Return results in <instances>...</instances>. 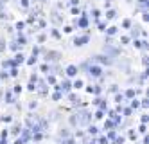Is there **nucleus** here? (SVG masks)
<instances>
[{
	"mask_svg": "<svg viewBox=\"0 0 149 144\" xmlns=\"http://www.w3.org/2000/svg\"><path fill=\"white\" fill-rule=\"evenodd\" d=\"M23 61V54H16L14 56V63H22Z\"/></svg>",
	"mask_w": 149,
	"mask_h": 144,
	"instance_id": "nucleus-15",
	"label": "nucleus"
},
{
	"mask_svg": "<svg viewBox=\"0 0 149 144\" xmlns=\"http://www.w3.org/2000/svg\"><path fill=\"white\" fill-rule=\"evenodd\" d=\"M56 144H65V139H59V137H58V139H56Z\"/></svg>",
	"mask_w": 149,
	"mask_h": 144,
	"instance_id": "nucleus-43",
	"label": "nucleus"
},
{
	"mask_svg": "<svg viewBox=\"0 0 149 144\" xmlns=\"http://www.w3.org/2000/svg\"><path fill=\"white\" fill-rule=\"evenodd\" d=\"M147 121H149V117H147V115H142V124H146Z\"/></svg>",
	"mask_w": 149,
	"mask_h": 144,
	"instance_id": "nucleus-40",
	"label": "nucleus"
},
{
	"mask_svg": "<svg viewBox=\"0 0 149 144\" xmlns=\"http://www.w3.org/2000/svg\"><path fill=\"white\" fill-rule=\"evenodd\" d=\"M68 137H70L68 130H67V128H61L59 130V139H68Z\"/></svg>",
	"mask_w": 149,
	"mask_h": 144,
	"instance_id": "nucleus-7",
	"label": "nucleus"
},
{
	"mask_svg": "<svg viewBox=\"0 0 149 144\" xmlns=\"http://www.w3.org/2000/svg\"><path fill=\"white\" fill-rule=\"evenodd\" d=\"M23 25H25L23 22H18V23H16V29H18V32H22V29H23Z\"/></svg>",
	"mask_w": 149,
	"mask_h": 144,
	"instance_id": "nucleus-27",
	"label": "nucleus"
},
{
	"mask_svg": "<svg viewBox=\"0 0 149 144\" xmlns=\"http://www.w3.org/2000/svg\"><path fill=\"white\" fill-rule=\"evenodd\" d=\"M115 137H117V132H115V130H111V132L108 133V137H106V139H108V141H115Z\"/></svg>",
	"mask_w": 149,
	"mask_h": 144,
	"instance_id": "nucleus-13",
	"label": "nucleus"
},
{
	"mask_svg": "<svg viewBox=\"0 0 149 144\" xmlns=\"http://www.w3.org/2000/svg\"><path fill=\"white\" fill-rule=\"evenodd\" d=\"M70 4H72V6H76V4H79V0H70Z\"/></svg>",
	"mask_w": 149,
	"mask_h": 144,
	"instance_id": "nucleus-48",
	"label": "nucleus"
},
{
	"mask_svg": "<svg viewBox=\"0 0 149 144\" xmlns=\"http://www.w3.org/2000/svg\"><path fill=\"white\" fill-rule=\"evenodd\" d=\"M14 144H25V142H23L22 139H16V141H14Z\"/></svg>",
	"mask_w": 149,
	"mask_h": 144,
	"instance_id": "nucleus-47",
	"label": "nucleus"
},
{
	"mask_svg": "<svg viewBox=\"0 0 149 144\" xmlns=\"http://www.w3.org/2000/svg\"><path fill=\"white\" fill-rule=\"evenodd\" d=\"M27 88H29L31 92H34V90H36L38 87H36V83H29V87H27Z\"/></svg>",
	"mask_w": 149,
	"mask_h": 144,
	"instance_id": "nucleus-24",
	"label": "nucleus"
},
{
	"mask_svg": "<svg viewBox=\"0 0 149 144\" xmlns=\"http://www.w3.org/2000/svg\"><path fill=\"white\" fill-rule=\"evenodd\" d=\"M115 144H124V137H115Z\"/></svg>",
	"mask_w": 149,
	"mask_h": 144,
	"instance_id": "nucleus-28",
	"label": "nucleus"
},
{
	"mask_svg": "<svg viewBox=\"0 0 149 144\" xmlns=\"http://www.w3.org/2000/svg\"><path fill=\"white\" fill-rule=\"evenodd\" d=\"M20 139L23 141V142H27V141L31 139V133H29V130H22V137H20Z\"/></svg>",
	"mask_w": 149,
	"mask_h": 144,
	"instance_id": "nucleus-6",
	"label": "nucleus"
},
{
	"mask_svg": "<svg viewBox=\"0 0 149 144\" xmlns=\"http://www.w3.org/2000/svg\"><path fill=\"white\" fill-rule=\"evenodd\" d=\"M34 63H36V56H32V58L29 60V65H34Z\"/></svg>",
	"mask_w": 149,
	"mask_h": 144,
	"instance_id": "nucleus-41",
	"label": "nucleus"
},
{
	"mask_svg": "<svg viewBox=\"0 0 149 144\" xmlns=\"http://www.w3.org/2000/svg\"><path fill=\"white\" fill-rule=\"evenodd\" d=\"M45 60H47V61H58V60H59V54H58V52H47V54H45Z\"/></svg>",
	"mask_w": 149,
	"mask_h": 144,
	"instance_id": "nucleus-3",
	"label": "nucleus"
},
{
	"mask_svg": "<svg viewBox=\"0 0 149 144\" xmlns=\"http://www.w3.org/2000/svg\"><path fill=\"white\" fill-rule=\"evenodd\" d=\"M0 99H2V94H0Z\"/></svg>",
	"mask_w": 149,
	"mask_h": 144,
	"instance_id": "nucleus-49",
	"label": "nucleus"
},
{
	"mask_svg": "<svg viewBox=\"0 0 149 144\" xmlns=\"http://www.w3.org/2000/svg\"><path fill=\"white\" fill-rule=\"evenodd\" d=\"M104 31H106L110 36H111V34H115V32H117V27H108V29H104Z\"/></svg>",
	"mask_w": 149,
	"mask_h": 144,
	"instance_id": "nucleus-16",
	"label": "nucleus"
},
{
	"mask_svg": "<svg viewBox=\"0 0 149 144\" xmlns=\"http://www.w3.org/2000/svg\"><path fill=\"white\" fill-rule=\"evenodd\" d=\"M74 87H76V88H81V87H83V81H81V79H77V81L74 83Z\"/></svg>",
	"mask_w": 149,
	"mask_h": 144,
	"instance_id": "nucleus-31",
	"label": "nucleus"
},
{
	"mask_svg": "<svg viewBox=\"0 0 149 144\" xmlns=\"http://www.w3.org/2000/svg\"><path fill=\"white\" fill-rule=\"evenodd\" d=\"M79 25H81V27H86V25H88V20H86V18L83 16V18L79 20Z\"/></svg>",
	"mask_w": 149,
	"mask_h": 144,
	"instance_id": "nucleus-19",
	"label": "nucleus"
},
{
	"mask_svg": "<svg viewBox=\"0 0 149 144\" xmlns=\"http://www.w3.org/2000/svg\"><path fill=\"white\" fill-rule=\"evenodd\" d=\"M117 90H119V88H117V85H113V87H111V88H110V92H113V94L117 92Z\"/></svg>",
	"mask_w": 149,
	"mask_h": 144,
	"instance_id": "nucleus-44",
	"label": "nucleus"
},
{
	"mask_svg": "<svg viewBox=\"0 0 149 144\" xmlns=\"http://www.w3.org/2000/svg\"><path fill=\"white\" fill-rule=\"evenodd\" d=\"M4 97H6V103H14V99H13V92H11V90H7Z\"/></svg>",
	"mask_w": 149,
	"mask_h": 144,
	"instance_id": "nucleus-11",
	"label": "nucleus"
},
{
	"mask_svg": "<svg viewBox=\"0 0 149 144\" xmlns=\"http://www.w3.org/2000/svg\"><path fill=\"white\" fill-rule=\"evenodd\" d=\"M138 106H140V103L137 101V99H133V101H131V108H138Z\"/></svg>",
	"mask_w": 149,
	"mask_h": 144,
	"instance_id": "nucleus-26",
	"label": "nucleus"
},
{
	"mask_svg": "<svg viewBox=\"0 0 149 144\" xmlns=\"http://www.w3.org/2000/svg\"><path fill=\"white\" fill-rule=\"evenodd\" d=\"M110 128H115V123H111V121H106V123H104V130H110Z\"/></svg>",
	"mask_w": 149,
	"mask_h": 144,
	"instance_id": "nucleus-14",
	"label": "nucleus"
},
{
	"mask_svg": "<svg viewBox=\"0 0 149 144\" xmlns=\"http://www.w3.org/2000/svg\"><path fill=\"white\" fill-rule=\"evenodd\" d=\"M122 25H124V27H131V22H129V20H124V22H122Z\"/></svg>",
	"mask_w": 149,
	"mask_h": 144,
	"instance_id": "nucleus-36",
	"label": "nucleus"
},
{
	"mask_svg": "<svg viewBox=\"0 0 149 144\" xmlns=\"http://www.w3.org/2000/svg\"><path fill=\"white\" fill-rule=\"evenodd\" d=\"M18 43H20V45H25V36H23V34L18 36Z\"/></svg>",
	"mask_w": 149,
	"mask_h": 144,
	"instance_id": "nucleus-22",
	"label": "nucleus"
},
{
	"mask_svg": "<svg viewBox=\"0 0 149 144\" xmlns=\"http://www.w3.org/2000/svg\"><path fill=\"white\" fill-rule=\"evenodd\" d=\"M124 115H131V108H124Z\"/></svg>",
	"mask_w": 149,
	"mask_h": 144,
	"instance_id": "nucleus-42",
	"label": "nucleus"
},
{
	"mask_svg": "<svg viewBox=\"0 0 149 144\" xmlns=\"http://www.w3.org/2000/svg\"><path fill=\"white\" fill-rule=\"evenodd\" d=\"M59 90H63V92H68V90H70V83H68V81H63V83L59 85Z\"/></svg>",
	"mask_w": 149,
	"mask_h": 144,
	"instance_id": "nucleus-10",
	"label": "nucleus"
},
{
	"mask_svg": "<svg viewBox=\"0 0 149 144\" xmlns=\"http://www.w3.org/2000/svg\"><path fill=\"white\" fill-rule=\"evenodd\" d=\"M138 34H140V27H138V25H133V27H131V36H133V38H137Z\"/></svg>",
	"mask_w": 149,
	"mask_h": 144,
	"instance_id": "nucleus-8",
	"label": "nucleus"
},
{
	"mask_svg": "<svg viewBox=\"0 0 149 144\" xmlns=\"http://www.w3.org/2000/svg\"><path fill=\"white\" fill-rule=\"evenodd\" d=\"M70 124H72V126H77V121H76V115H74V113H72V115H70Z\"/></svg>",
	"mask_w": 149,
	"mask_h": 144,
	"instance_id": "nucleus-18",
	"label": "nucleus"
},
{
	"mask_svg": "<svg viewBox=\"0 0 149 144\" xmlns=\"http://www.w3.org/2000/svg\"><path fill=\"white\" fill-rule=\"evenodd\" d=\"M149 20V15H147V11H144V22H147Z\"/></svg>",
	"mask_w": 149,
	"mask_h": 144,
	"instance_id": "nucleus-46",
	"label": "nucleus"
},
{
	"mask_svg": "<svg viewBox=\"0 0 149 144\" xmlns=\"http://www.w3.org/2000/svg\"><path fill=\"white\" fill-rule=\"evenodd\" d=\"M85 144H97V141H95V139H92V141H90V139H88V141H86Z\"/></svg>",
	"mask_w": 149,
	"mask_h": 144,
	"instance_id": "nucleus-45",
	"label": "nucleus"
},
{
	"mask_svg": "<svg viewBox=\"0 0 149 144\" xmlns=\"http://www.w3.org/2000/svg\"><path fill=\"white\" fill-rule=\"evenodd\" d=\"M88 74L90 76H93V78H101L102 70H101L99 65H92V67H88Z\"/></svg>",
	"mask_w": 149,
	"mask_h": 144,
	"instance_id": "nucleus-1",
	"label": "nucleus"
},
{
	"mask_svg": "<svg viewBox=\"0 0 149 144\" xmlns=\"http://www.w3.org/2000/svg\"><path fill=\"white\" fill-rule=\"evenodd\" d=\"M95 119H102V110H97L95 112Z\"/></svg>",
	"mask_w": 149,
	"mask_h": 144,
	"instance_id": "nucleus-32",
	"label": "nucleus"
},
{
	"mask_svg": "<svg viewBox=\"0 0 149 144\" xmlns=\"http://www.w3.org/2000/svg\"><path fill=\"white\" fill-rule=\"evenodd\" d=\"M138 132H140V133H146V124H142V126H140Z\"/></svg>",
	"mask_w": 149,
	"mask_h": 144,
	"instance_id": "nucleus-38",
	"label": "nucleus"
},
{
	"mask_svg": "<svg viewBox=\"0 0 149 144\" xmlns=\"http://www.w3.org/2000/svg\"><path fill=\"white\" fill-rule=\"evenodd\" d=\"M115 16H117V13H115V11H113V9H110L108 13H106V18H108V20H113Z\"/></svg>",
	"mask_w": 149,
	"mask_h": 144,
	"instance_id": "nucleus-12",
	"label": "nucleus"
},
{
	"mask_svg": "<svg viewBox=\"0 0 149 144\" xmlns=\"http://www.w3.org/2000/svg\"><path fill=\"white\" fill-rule=\"evenodd\" d=\"M77 72H79V69H77L76 65H68V67H67V74H68L70 78H74V76H77Z\"/></svg>",
	"mask_w": 149,
	"mask_h": 144,
	"instance_id": "nucleus-4",
	"label": "nucleus"
},
{
	"mask_svg": "<svg viewBox=\"0 0 149 144\" xmlns=\"http://www.w3.org/2000/svg\"><path fill=\"white\" fill-rule=\"evenodd\" d=\"M120 41H122V43L126 45V43H128V41H129V38H128V36H122V38H120Z\"/></svg>",
	"mask_w": 149,
	"mask_h": 144,
	"instance_id": "nucleus-37",
	"label": "nucleus"
},
{
	"mask_svg": "<svg viewBox=\"0 0 149 144\" xmlns=\"http://www.w3.org/2000/svg\"><path fill=\"white\" fill-rule=\"evenodd\" d=\"M32 139H34V141H41V139H43V135H41L40 132H38V133H32Z\"/></svg>",
	"mask_w": 149,
	"mask_h": 144,
	"instance_id": "nucleus-20",
	"label": "nucleus"
},
{
	"mask_svg": "<svg viewBox=\"0 0 149 144\" xmlns=\"http://www.w3.org/2000/svg\"><path fill=\"white\" fill-rule=\"evenodd\" d=\"M115 101H117V103H122V101H124V95H122V94H117V95H115Z\"/></svg>",
	"mask_w": 149,
	"mask_h": 144,
	"instance_id": "nucleus-21",
	"label": "nucleus"
},
{
	"mask_svg": "<svg viewBox=\"0 0 149 144\" xmlns=\"http://www.w3.org/2000/svg\"><path fill=\"white\" fill-rule=\"evenodd\" d=\"M140 104H142L144 108H147V106H149V101H147V99H142V103H140Z\"/></svg>",
	"mask_w": 149,
	"mask_h": 144,
	"instance_id": "nucleus-34",
	"label": "nucleus"
},
{
	"mask_svg": "<svg viewBox=\"0 0 149 144\" xmlns=\"http://www.w3.org/2000/svg\"><path fill=\"white\" fill-rule=\"evenodd\" d=\"M97 132H99V128H97V126L88 124V133H90V135H97Z\"/></svg>",
	"mask_w": 149,
	"mask_h": 144,
	"instance_id": "nucleus-9",
	"label": "nucleus"
},
{
	"mask_svg": "<svg viewBox=\"0 0 149 144\" xmlns=\"http://www.w3.org/2000/svg\"><path fill=\"white\" fill-rule=\"evenodd\" d=\"M52 99H54V101H58V99H61V92H56L54 95H52Z\"/></svg>",
	"mask_w": 149,
	"mask_h": 144,
	"instance_id": "nucleus-30",
	"label": "nucleus"
},
{
	"mask_svg": "<svg viewBox=\"0 0 149 144\" xmlns=\"http://www.w3.org/2000/svg\"><path fill=\"white\" fill-rule=\"evenodd\" d=\"M2 121H4V123H11V115H4Z\"/></svg>",
	"mask_w": 149,
	"mask_h": 144,
	"instance_id": "nucleus-33",
	"label": "nucleus"
},
{
	"mask_svg": "<svg viewBox=\"0 0 149 144\" xmlns=\"http://www.w3.org/2000/svg\"><path fill=\"white\" fill-rule=\"evenodd\" d=\"M68 99L72 101V103H77V101H79V99H77V97H76L74 94H70V95H68Z\"/></svg>",
	"mask_w": 149,
	"mask_h": 144,
	"instance_id": "nucleus-29",
	"label": "nucleus"
},
{
	"mask_svg": "<svg viewBox=\"0 0 149 144\" xmlns=\"http://www.w3.org/2000/svg\"><path fill=\"white\" fill-rule=\"evenodd\" d=\"M95 58H97V61L104 63V65H111V63H113V58H110L106 54H101V56H95Z\"/></svg>",
	"mask_w": 149,
	"mask_h": 144,
	"instance_id": "nucleus-2",
	"label": "nucleus"
},
{
	"mask_svg": "<svg viewBox=\"0 0 149 144\" xmlns=\"http://www.w3.org/2000/svg\"><path fill=\"white\" fill-rule=\"evenodd\" d=\"M135 94H137V90H131V88H129L128 92H126V95H128V97H135Z\"/></svg>",
	"mask_w": 149,
	"mask_h": 144,
	"instance_id": "nucleus-23",
	"label": "nucleus"
},
{
	"mask_svg": "<svg viewBox=\"0 0 149 144\" xmlns=\"http://www.w3.org/2000/svg\"><path fill=\"white\" fill-rule=\"evenodd\" d=\"M92 13H93V16H95V18H99V15H101V13H99V9H93Z\"/></svg>",
	"mask_w": 149,
	"mask_h": 144,
	"instance_id": "nucleus-39",
	"label": "nucleus"
},
{
	"mask_svg": "<svg viewBox=\"0 0 149 144\" xmlns=\"http://www.w3.org/2000/svg\"><path fill=\"white\" fill-rule=\"evenodd\" d=\"M97 144H110V141L106 139V137H101V139H99V142H97Z\"/></svg>",
	"mask_w": 149,
	"mask_h": 144,
	"instance_id": "nucleus-25",
	"label": "nucleus"
},
{
	"mask_svg": "<svg viewBox=\"0 0 149 144\" xmlns=\"http://www.w3.org/2000/svg\"><path fill=\"white\" fill-rule=\"evenodd\" d=\"M86 41H88V36H81V38H76V40H74V45H77V47H83Z\"/></svg>",
	"mask_w": 149,
	"mask_h": 144,
	"instance_id": "nucleus-5",
	"label": "nucleus"
},
{
	"mask_svg": "<svg viewBox=\"0 0 149 144\" xmlns=\"http://www.w3.org/2000/svg\"><path fill=\"white\" fill-rule=\"evenodd\" d=\"M11 132H13V133L14 135H18L22 132V128H20V124H16V126H14V128H13V130H11Z\"/></svg>",
	"mask_w": 149,
	"mask_h": 144,
	"instance_id": "nucleus-17",
	"label": "nucleus"
},
{
	"mask_svg": "<svg viewBox=\"0 0 149 144\" xmlns=\"http://www.w3.org/2000/svg\"><path fill=\"white\" fill-rule=\"evenodd\" d=\"M129 139H133V141H135V139H137V133H135V132H133V130H131V132H129Z\"/></svg>",
	"mask_w": 149,
	"mask_h": 144,
	"instance_id": "nucleus-35",
	"label": "nucleus"
}]
</instances>
